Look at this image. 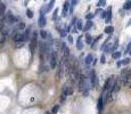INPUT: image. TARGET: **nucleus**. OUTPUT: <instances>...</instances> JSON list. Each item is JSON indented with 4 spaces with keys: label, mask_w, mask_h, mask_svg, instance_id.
<instances>
[{
    "label": "nucleus",
    "mask_w": 131,
    "mask_h": 114,
    "mask_svg": "<svg viewBox=\"0 0 131 114\" xmlns=\"http://www.w3.org/2000/svg\"><path fill=\"white\" fill-rule=\"evenodd\" d=\"M113 32H114V27H113V26L108 25V26H106V27H105V33H107V34H112Z\"/></svg>",
    "instance_id": "17"
},
{
    "label": "nucleus",
    "mask_w": 131,
    "mask_h": 114,
    "mask_svg": "<svg viewBox=\"0 0 131 114\" xmlns=\"http://www.w3.org/2000/svg\"><path fill=\"white\" fill-rule=\"evenodd\" d=\"M76 30H83V24H82V21L81 20L76 21Z\"/></svg>",
    "instance_id": "21"
},
{
    "label": "nucleus",
    "mask_w": 131,
    "mask_h": 114,
    "mask_svg": "<svg viewBox=\"0 0 131 114\" xmlns=\"http://www.w3.org/2000/svg\"><path fill=\"white\" fill-rule=\"evenodd\" d=\"M69 42H70V43H72V42H73V38H72L71 35L69 36Z\"/></svg>",
    "instance_id": "34"
},
{
    "label": "nucleus",
    "mask_w": 131,
    "mask_h": 114,
    "mask_svg": "<svg viewBox=\"0 0 131 114\" xmlns=\"http://www.w3.org/2000/svg\"><path fill=\"white\" fill-rule=\"evenodd\" d=\"M100 62H101L103 64L106 62V59H105V55H101V57H100Z\"/></svg>",
    "instance_id": "33"
},
{
    "label": "nucleus",
    "mask_w": 131,
    "mask_h": 114,
    "mask_svg": "<svg viewBox=\"0 0 131 114\" xmlns=\"http://www.w3.org/2000/svg\"><path fill=\"white\" fill-rule=\"evenodd\" d=\"M106 13H107V15H106V23H110L111 20H112V8L110 7Z\"/></svg>",
    "instance_id": "11"
},
{
    "label": "nucleus",
    "mask_w": 131,
    "mask_h": 114,
    "mask_svg": "<svg viewBox=\"0 0 131 114\" xmlns=\"http://www.w3.org/2000/svg\"><path fill=\"white\" fill-rule=\"evenodd\" d=\"M89 81L85 77L81 75L80 77V80H79V90L83 93V96H88L89 93Z\"/></svg>",
    "instance_id": "1"
},
{
    "label": "nucleus",
    "mask_w": 131,
    "mask_h": 114,
    "mask_svg": "<svg viewBox=\"0 0 131 114\" xmlns=\"http://www.w3.org/2000/svg\"><path fill=\"white\" fill-rule=\"evenodd\" d=\"M123 9H125V10H129V9H131V0H128V1L124 2Z\"/></svg>",
    "instance_id": "19"
},
{
    "label": "nucleus",
    "mask_w": 131,
    "mask_h": 114,
    "mask_svg": "<svg viewBox=\"0 0 131 114\" xmlns=\"http://www.w3.org/2000/svg\"><path fill=\"white\" fill-rule=\"evenodd\" d=\"M59 34H60V36H62V38H64V36H66L67 31H66V30H64V29H60L59 30Z\"/></svg>",
    "instance_id": "24"
},
{
    "label": "nucleus",
    "mask_w": 131,
    "mask_h": 114,
    "mask_svg": "<svg viewBox=\"0 0 131 114\" xmlns=\"http://www.w3.org/2000/svg\"><path fill=\"white\" fill-rule=\"evenodd\" d=\"M131 50V40H130V42H129V45H128V47H126V50H125V52H128V51H130Z\"/></svg>",
    "instance_id": "32"
},
{
    "label": "nucleus",
    "mask_w": 131,
    "mask_h": 114,
    "mask_svg": "<svg viewBox=\"0 0 131 114\" xmlns=\"http://www.w3.org/2000/svg\"><path fill=\"white\" fill-rule=\"evenodd\" d=\"M57 15H58V8H56L55 10H54V13H53V20H54V21H56V18H57Z\"/></svg>",
    "instance_id": "27"
},
{
    "label": "nucleus",
    "mask_w": 131,
    "mask_h": 114,
    "mask_svg": "<svg viewBox=\"0 0 131 114\" xmlns=\"http://www.w3.org/2000/svg\"><path fill=\"white\" fill-rule=\"evenodd\" d=\"M39 34H40V36H41L43 40H46V39L48 38V33H47V31H45V30H41V31H39Z\"/></svg>",
    "instance_id": "18"
},
{
    "label": "nucleus",
    "mask_w": 131,
    "mask_h": 114,
    "mask_svg": "<svg viewBox=\"0 0 131 114\" xmlns=\"http://www.w3.org/2000/svg\"><path fill=\"white\" fill-rule=\"evenodd\" d=\"M6 14V6L5 4H0V16H4Z\"/></svg>",
    "instance_id": "16"
},
{
    "label": "nucleus",
    "mask_w": 131,
    "mask_h": 114,
    "mask_svg": "<svg viewBox=\"0 0 131 114\" xmlns=\"http://www.w3.org/2000/svg\"><path fill=\"white\" fill-rule=\"evenodd\" d=\"M85 42L88 43V45H91L92 43V36L90 35V34H85Z\"/></svg>",
    "instance_id": "20"
},
{
    "label": "nucleus",
    "mask_w": 131,
    "mask_h": 114,
    "mask_svg": "<svg viewBox=\"0 0 131 114\" xmlns=\"http://www.w3.org/2000/svg\"><path fill=\"white\" fill-rule=\"evenodd\" d=\"M46 114H51V113H50V112H46Z\"/></svg>",
    "instance_id": "38"
},
{
    "label": "nucleus",
    "mask_w": 131,
    "mask_h": 114,
    "mask_svg": "<svg viewBox=\"0 0 131 114\" xmlns=\"http://www.w3.org/2000/svg\"><path fill=\"white\" fill-rule=\"evenodd\" d=\"M70 7H71V5H70V0H66V1L64 2V5H63L62 17H66V15H67V11H69Z\"/></svg>",
    "instance_id": "7"
},
{
    "label": "nucleus",
    "mask_w": 131,
    "mask_h": 114,
    "mask_svg": "<svg viewBox=\"0 0 131 114\" xmlns=\"http://www.w3.org/2000/svg\"><path fill=\"white\" fill-rule=\"evenodd\" d=\"M122 65V62H117V66H119V67H120V66H121Z\"/></svg>",
    "instance_id": "36"
},
{
    "label": "nucleus",
    "mask_w": 131,
    "mask_h": 114,
    "mask_svg": "<svg viewBox=\"0 0 131 114\" xmlns=\"http://www.w3.org/2000/svg\"><path fill=\"white\" fill-rule=\"evenodd\" d=\"M14 41L15 42H24L25 40V35H24V33H16L14 35Z\"/></svg>",
    "instance_id": "8"
},
{
    "label": "nucleus",
    "mask_w": 131,
    "mask_h": 114,
    "mask_svg": "<svg viewBox=\"0 0 131 114\" xmlns=\"http://www.w3.org/2000/svg\"><path fill=\"white\" fill-rule=\"evenodd\" d=\"M129 63H130V58H125L122 61V64H123V65H128Z\"/></svg>",
    "instance_id": "30"
},
{
    "label": "nucleus",
    "mask_w": 131,
    "mask_h": 114,
    "mask_svg": "<svg viewBox=\"0 0 131 114\" xmlns=\"http://www.w3.org/2000/svg\"><path fill=\"white\" fill-rule=\"evenodd\" d=\"M91 63H94V56H92L91 54H89L85 57V64H87V65H90Z\"/></svg>",
    "instance_id": "12"
},
{
    "label": "nucleus",
    "mask_w": 131,
    "mask_h": 114,
    "mask_svg": "<svg viewBox=\"0 0 131 114\" xmlns=\"http://www.w3.org/2000/svg\"><path fill=\"white\" fill-rule=\"evenodd\" d=\"M76 48H78L79 50H81L83 48V42H82V38H81V36H79L78 40H76Z\"/></svg>",
    "instance_id": "14"
},
{
    "label": "nucleus",
    "mask_w": 131,
    "mask_h": 114,
    "mask_svg": "<svg viewBox=\"0 0 131 114\" xmlns=\"http://www.w3.org/2000/svg\"><path fill=\"white\" fill-rule=\"evenodd\" d=\"M105 5H106V0H99L98 4H97V6H98V7H103V6H105Z\"/></svg>",
    "instance_id": "28"
},
{
    "label": "nucleus",
    "mask_w": 131,
    "mask_h": 114,
    "mask_svg": "<svg viewBox=\"0 0 131 114\" xmlns=\"http://www.w3.org/2000/svg\"><path fill=\"white\" fill-rule=\"evenodd\" d=\"M130 55H131V50H130Z\"/></svg>",
    "instance_id": "39"
},
{
    "label": "nucleus",
    "mask_w": 131,
    "mask_h": 114,
    "mask_svg": "<svg viewBox=\"0 0 131 114\" xmlns=\"http://www.w3.org/2000/svg\"><path fill=\"white\" fill-rule=\"evenodd\" d=\"M96 15V14H92V13H89V14H87V15H85V18H87V20H92V18H94V16Z\"/></svg>",
    "instance_id": "29"
},
{
    "label": "nucleus",
    "mask_w": 131,
    "mask_h": 114,
    "mask_svg": "<svg viewBox=\"0 0 131 114\" xmlns=\"http://www.w3.org/2000/svg\"><path fill=\"white\" fill-rule=\"evenodd\" d=\"M130 88H131V84H130Z\"/></svg>",
    "instance_id": "40"
},
{
    "label": "nucleus",
    "mask_w": 131,
    "mask_h": 114,
    "mask_svg": "<svg viewBox=\"0 0 131 114\" xmlns=\"http://www.w3.org/2000/svg\"><path fill=\"white\" fill-rule=\"evenodd\" d=\"M101 13H103V10H101V9H97L95 14H101Z\"/></svg>",
    "instance_id": "35"
},
{
    "label": "nucleus",
    "mask_w": 131,
    "mask_h": 114,
    "mask_svg": "<svg viewBox=\"0 0 131 114\" xmlns=\"http://www.w3.org/2000/svg\"><path fill=\"white\" fill-rule=\"evenodd\" d=\"M26 16H28L29 18H32L33 17V11L31 10V9H28V10H26Z\"/></svg>",
    "instance_id": "26"
},
{
    "label": "nucleus",
    "mask_w": 131,
    "mask_h": 114,
    "mask_svg": "<svg viewBox=\"0 0 131 114\" xmlns=\"http://www.w3.org/2000/svg\"><path fill=\"white\" fill-rule=\"evenodd\" d=\"M131 78V73L129 72L128 70H123L121 72V77H120V80H121L122 84H126L129 82V80H130Z\"/></svg>",
    "instance_id": "3"
},
{
    "label": "nucleus",
    "mask_w": 131,
    "mask_h": 114,
    "mask_svg": "<svg viewBox=\"0 0 131 114\" xmlns=\"http://www.w3.org/2000/svg\"><path fill=\"white\" fill-rule=\"evenodd\" d=\"M55 1L56 0H50V1H49V4L47 5V7H46V11L47 13H49V11H51V9H53V7H54V5H55Z\"/></svg>",
    "instance_id": "13"
},
{
    "label": "nucleus",
    "mask_w": 131,
    "mask_h": 114,
    "mask_svg": "<svg viewBox=\"0 0 131 114\" xmlns=\"http://www.w3.org/2000/svg\"><path fill=\"white\" fill-rule=\"evenodd\" d=\"M89 79H90V86L95 88V87L97 86V75H96V72H95L94 70L90 71V77H89Z\"/></svg>",
    "instance_id": "4"
},
{
    "label": "nucleus",
    "mask_w": 131,
    "mask_h": 114,
    "mask_svg": "<svg viewBox=\"0 0 131 114\" xmlns=\"http://www.w3.org/2000/svg\"><path fill=\"white\" fill-rule=\"evenodd\" d=\"M112 57H113L114 59H119L120 57H121V52H120V51H114V52L112 54Z\"/></svg>",
    "instance_id": "23"
},
{
    "label": "nucleus",
    "mask_w": 131,
    "mask_h": 114,
    "mask_svg": "<svg viewBox=\"0 0 131 114\" xmlns=\"http://www.w3.org/2000/svg\"><path fill=\"white\" fill-rule=\"evenodd\" d=\"M37 43H38V32L34 31L32 34V42H31V51L32 52L37 48Z\"/></svg>",
    "instance_id": "5"
},
{
    "label": "nucleus",
    "mask_w": 131,
    "mask_h": 114,
    "mask_svg": "<svg viewBox=\"0 0 131 114\" xmlns=\"http://www.w3.org/2000/svg\"><path fill=\"white\" fill-rule=\"evenodd\" d=\"M46 24H47V20H46V16H45V14H40V17H39V22H38V25H39L40 27H43Z\"/></svg>",
    "instance_id": "9"
},
{
    "label": "nucleus",
    "mask_w": 131,
    "mask_h": 114,
    "mask_svg": "<svg viewBox=\"0 0 131 114\" xmlns=\"http://www.w3.org/2000/svg\"><path fill=\"white\" fill-rule=\"evenodd\" d=\"M72 92H73V89H72L71 87H69L67 84H65V86L63 87V89H62V95H60V100H62V102H64L65 98H66L69 95H71Z\"/></svg>",
    "instance_id": "2"
},
{
    "label": "nucleus",
    "mask_w": 131,
    "mask_h": 114,
    "mask_svg": "<svg viewBox=\"0 0 131 114\" xmlns=\"http://www.w3.org/2000/svg\"><path fill=\"white\" fill-rule=\"evenodd\" d=\"M5 40H6V36H5V35H3L1 38H0V46H3V45H4Z\"/></svg>",
    "instance_id": "31"
},
{
    "label": "nucleus",
    "mask_w": 131,
    "mask_h": 114,
    "mask_svg": "<svg viewBox=\"0 0 131 114\" xmlns=\"http://www.w3.org/2000/svg\"><path fill=\"white\" fill-rule=\"evenodd\" d=\"M79 0H71V7H70V11H73V8L76 6V4H78Z\"/></svg>",
    "instance_id": "22"
},
{
    "label": "nucleus",
    "mask_w": 131,
    "mask_h": 114,
    "mask_svg": "<svg viewBox=\"0 0 131 114\" xmlns=\"http://www.w3.org/2000/svg\"><path fill=\"white\" fill-rule=\"evenodd\" d=\"M92 27V21L91 20H88V22H87V24H85V26L83 27V31L84 32H87L89 29H91Z\"/></svg>",
    "instance_id": "15"
},
{
    "label": "nucleus",
    "mask_w": 131,
    "mask_h": 114,
    "mask_svg": "<svg viewBox=\"0 0 131 114\" xmlns=\"http://www.w3.org/2000/svg\"><path fill=\"white\" fill-rule=\"evenodd\" d=\"M103 106H104V96L101 95L100 97H99V99H98V103H97V108H98L99 112L103 109Z\"/></svg>",
    "instance_id": "10"
},
{
    "label": "nucleus",
    "mask_w": 131,
    "mask_h": 114,
    "mask_svg": "<svg viewBox=\"0 0 131 114\" xmlns=\"http://www.w3.org/2000/svg\"><path fill=\"white\" fill-rule=\"evenodd\" d=\"M58 109H59V105H55V106L53 107V109H51V113L53 114H56L58 112Z\"/></svg>",
    "instance_id": "25"
},
{
    "label": "nucleus",
    "mask_w": 131,
    "mask_h": 114,
    "mask_svg": "<svg viewBox=\"0 0 131 114\" xmlns=\"http://www.w3.org/2000/svg\"><path fill=\"white\" fill-rule=\"evenodd\" d=\"M56 63H57V54L55 51H53L50 54V67L55 68L56 67Z\"/></svg>",
    "instance_id": "6"
},
{
    "label": "nucleus",
    "mask_w": 131,
    "mask_h": 114,
    "mask_svg": "<svg viewBox=\"0 0 131 114\" xmlns=\"http://www.w3.org/2000/svg\"><path fill=\"white\" fill-rule=\"evenodd\" d=\"M130 25H131V20L128 22V24H126V26H130Z\"/></svg>",
    "instance_id": "37"
}]
</instances>
